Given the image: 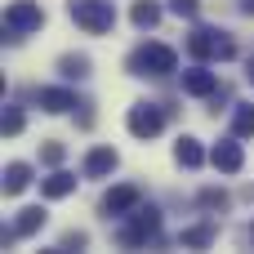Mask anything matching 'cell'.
<instances>
[{
  "label": "cell",
  "mask_w": 254,
  "mask_h": 254,
  "mask_svg": "<svg viewBox=\"0 0 254 254\" xmlns=\"http://www.w3.org/2000/svg\"><path fill=\"white\" fill-rule=\"evenodd\" d=\"M125 67H129V76H152V80H165V76L179 67V54H174L170 45H161V40H147V45H138V49L125 58Z\"/></svg>",
  "instance_id": "1"
},
{
  "label": "cell",
  "mask_w": 254,
  "mask_h": 254,
  "mask_svg": "<svg viewBox=\"0 0 254 254\" xmlns=\"http://www.w3.org/2000/svg\"><path fill=\"white\" fill-rule=\"evenodd\" d=\"M156 237H161V210H156V205L129 210V219L116 228V246H125V250H138V246H147V241H156Z\"/></svg>",
  "instance_id": "2"
},
{
  "label": "cell",
  "mask_w": 254,
  "mask_h": 254,
  "mask_svg": "<svg viewBox=\"0 0 254 254\" xmlns=\"http://www.w3.org/2000/svg\"><path fill=\"white\" fill-rule=\"evenodd\" d=\"M188 54H192L196 63H210V58L228 63V58H237V40H232L223 27H196V31L188 36Z\"/></svg>",
  "instance_id": "3"
},
{
  "label": "cell",
  "mask_w": 254,
  "mask_h": 254,
  "mask_svg": "<svg viewBox=\"0 0 254 254\" xmlns=\"http://www.w3.org/2000/svg\"><path fill=\"white\" fill-rule=\"evenodd\" d=\"M67 13H71V22H76L80 31H89V36H103V31L116 27V4H112V0H67Z\"/></svg>",
  "instance_id": "4"
},
{
  "label": "cell",
  "mask_w": 254,
  "mask_h": 254,
  "mask_svg": "<svg viewBox=\"0 0 254 254\" xmlns=\"http://www.w3.org/2000/svg\"><path fill=\"white\" fill-rule=\"evenodd\" d=\"M45 27V9L36 4V0H13L9 9H4V40L9 45H18L22 36H31V31H40Z\"/></svg>",
  "instance_id": "5"
},
{
  "label": "cell",
  "mask_w": 254,
  "mask_h": 254,
  "mask_svg": "<svg viewBox=\"0 0 254 254\" xmlns=\"http://www.w3.org/2000/svg\"><path fill=\"white\" fill-rule=\"evenodd\" d=\"M125 125H129V134L134 138H156L161 129H165V107L161 103H134L129 107V116H125Z\"/></svg>",
  "instance_id": "6"
},
{
  "label": "cell",
  "mask_w": 254,
  "mask_h": 254,
  "mask_svg": "<svg viewBox=\"0 0 254 254\" xmlns=\"http://www.w3.org/2000/svg\"><path fill=\"white\" fill-rule=\"evenodd\" d=\"M138 205H143V192H138L134 183H116V188H107V192H103V214H107V219H112V214H121V219H125V214H129V210H138Z\"/></svg>",
  "instance_id": "7"
},
{
  "label": "cell",
  "mask_w": 254,
  "mask_h": 254,
  "mask_svg": "<svg viewBox=\"0 0 254 254\" xmlns=\"http://www.w3.org/2000/svg\"><path fill=\"white\" fill-rule=\"evenodd\" d=\"M210 165H214V170H223V174H241V165H246V152H241L237 134H232V138H219V143L210 147Z\"/></svg>",
  "instance_id": "8"
},
{
  "label": "cell",
  "mask_w": 254,
  "mask_h": 254,
  "mask_svg": "<svg viewBox=\"0 0 254 254\" xmlns=\"http://www.w3.org/2000/svg\"><path fill=\"white\" fill-rule=\"evenodd\" d=\"M45 219H49V214H45L40 205H27V210H18L13 228H9V232H0V241H4V246H13L18 237H36V232L45 228Z\"/></svg>",
  "instance_id": "9"
},
{
  "label": "cell",
  "mask_w": 254,
  "mask_h": 254,
  "mask_svg": "<svg viewBox=\"0 0 254 254\" xmlns=\"http://www.w3.org/2000/svg\"><path fill=\"white\" fill-rule=\"evenodd\" d=\"M36 103H40V112H49V116H63V112L80 107L67 85H45V89H36Z\"/></svg>",
  "instance_id": "10"
},
{
  "label": "cell",
  "mask_w": 254,
  "mask_h": 254,
  "mask_svg": "<svg viewBox=\"0 0 254 254\" xmlns=\"http://www.w3.org/2000/svg\"><path fill=\"white\" fill-rule=\"evenodd\" d=\"M121 165V152L116 147H89V156H85V179H107L112 170Z\"/></svg>",
  "instance_id": "11"
},
{
  "label": "cell",
  "mask_w": 254,
  "mask_h": 254,
  "mask_svg": "<svg viewBox=\"0 0 254 254\" xmlns=\"http://www.w3.org/2000/svg\"><path fill=\"white\" fill-rule=\"evenodd\" d=\"M214 89H219V76H214V71H205V67L183 71V94H192V98H210Z\"/></svg>",
  "instance_id": "12"
},
{
  "label": "cell",
  "mask_w": 254,
  "mask_h": 254,
  "mask_svg": "<svg viewBox=\"0 0 254 254\" xmlns=\"http://www.w3.org/2000/svg\"><path fill=\"white\" fill-rule=\"evenodd\" d=\"M76 183H80L76 174H67V170H58V165H54V174H49V179H40V196L63 201V196H71V192H76Z\"/></svg>",
  "instance_id": "13"
},
{
  "label": "cell",
  "mask_w": 254,
  "mask_h": 254,
  "mask_svg": "<svg viewBox=\"0 0 254 254\" xmlns=\"http://www.w3.org/2000/svg\"><path fill=\"white\" fill-rule=\"evenodd\" d=\"M174 161H179L183 170H201V165H205V147H201V138L183 134V138L174 143Z\"/></svg>",
  "instance_id": "14"
},
{
  "label": "cell",
  "mask_w": 254,
  "mask_h": 254,
  "mask_svg": "<svg viewBox=\"0 0 254 254\" xmlns=\"http://www.w3.org/2000/svg\"><path fill=\"white\" fill-rule=\"evenodd\" d=\"M214 237H219V223H196V228L179 232V246L183 250H205V246H214Z\"/></svg>",
  "instance_id": "15"
},
{
  "label": "cell",
  "mask_w": 254,
  "mask_h": 254,
  "mask_svg": "<svg viewBox=\"0 0 254 254\" xmlns=\"http://www.w3.org/2000/svg\"><path fill=\"white\" fill-rule=\"evenodd\" d=\"M31 188V165L27 161H9L4 165V196H18Z\"/></svg>",
  "instance_id": "16"
},
{
  "label": "cell",
  "mask_w": 254,
  "mask_h": 254,
  "mask_svg": "<svg viewBox=\"0 0 254 254\" xmlns=\"http://www.w3.org/2000/svg\"><path fill=\"white\" fill-rule=\"evenodd\" d=\"M129 22H134L138 31H152V27L161 22V4H156V0H134V9H129Z\"/></svg>",
  "instance_id": "17"
},
{
  "label": "cell",
  "mask_w": 254,
  "mask_h": 254,
  "mask_svg": "<svg viewBox=\"0 0 254 254\" xmlns=\"http://www.w3.org/2000/svg\"><path fill=\"white\" fill-rule=\"evenodd\" d=\"M89 67H94V63H89V54H63V58H58V71H63L67 80H85V76H89Z\"/></svg>",
  "instance_id": "18"
},
{
  "label": "cell",
  "mask_w": 254,
  "mask_h": 254,
  "mask_svg": "<svg viewBox=\"0 0 254 254\" xmlns=\"http://www.w3.org/2000/svg\"><path fill=\"white\" fill-rule=\"evenodd\" d=\"M232 134L237 138H254V103H237L232 107Z\"/></svg>",
  "instance_id": "19"
},
{
  "label": "cell",
  "mask_w": 254,
  "mask_h": 254,
  "mask_svg": "<svg viewBox=\"0 0 254 254\" xmlns=\"http://www.w3.org/2000/svg\"><path fill=\"white\" fill-rule=\"evenodd\" d=\"M196 205L201 210H228V192L223 188H201L196 192Z\"/></svg>",
  "instance_id": "20"
},
{
  "label": "cell",
  "mask_w": 254,
  "mask_h": 254,
  "mask_svg": "<svg viewBox=\"0 0 254 254\" xmlns=\"http://www.w3.org/2000/svg\"><path fill=\"white\" fill-rule=\"evenodd\" d=\"M89 246V232H80V228H71V232H63V241H58V250H85ZM54 250V254H58Z\"/></svg>",
  "instance_id": "21"
},
{
  "label": "cell",
  "mask_w": 254,
  "mask_h": 254,
  "mask_svg": "<svg viewBox=\"0 0 254 254\" xmlns=\"http://www.w3.org/2000/svg\"><path fill=\"white\" fill-rule=\"evenodd\" d=\"M170 13L174 18H196L201 13V0H170Z\"/></svg>",
  "instance_id": "22"
},
{
  "label": "cell",
  "mask_w": 254,
  "mask_h": 254,
  "mask_svg": "<svg viewBox=\"0 0 254 254\" xmlns=\"http://www.w3.org/2000/svg\"><path fill=\"white\" fill-rule=\"evenodd\" d=\"M22 125H27V121H22V112H18V107H4V134H9V138H13V134H22Z\"/></svg>",
  "instance_id": "23"
},
{
  "label": "cell",
  "mask_w": 254,
  "mask_h": 254,
  "mask_svg": "<svg viewBox=\"0 0 254 254\" xmlns=\"http://www.w3.org/2000/svg\"><path fill=\"white\" fill-rule=\"evenodd\" d=\"M40 161L45 165H63V143H45L40 147Z\"/></svg>",
  "instance_id": "24"
},
{
  "label": "cell",
  "mask_w": 254,
  "mask_h": 254,
  "mask_svg": "<svg viewBox=\"0 0 254 254\" xmlns=\"http://www.w3.org/2000/svg\"><path fill=\"white\" fill-rule=\"evenodd\" d=\"M241 13H250V18H254V0H241Z\"/></svg>",
  "instance_id": "25"
},
{
  "label": "cell",
  "mask_w": 254,
  "mask_h": 254,
  "mask_svg": "<svg viewBox=\"0 0 254 254\" xmlns=\"http://www.w3.org/2000/svg\"><path fill=\"white\" fill-rule=\"evenodd\" d=\"M246 237H250V241H254V223H250V232H246Z\"/></svg>",
  "instance_id": "26"
},
{
  "label": "cell",
  "mask_w": 254,
  "mask_h": 254,
  "mask_svg": "<svg viewBox=\"0 0 254 254\" xmlns=\"http://www.w3.org/2000/svg\"><path fill=\"white\" fill-rule=\"evenodd\" d=\"M250 80H254V58H250Z\"/></svg>",
  "instance_id": "27"
}]
</instances>
